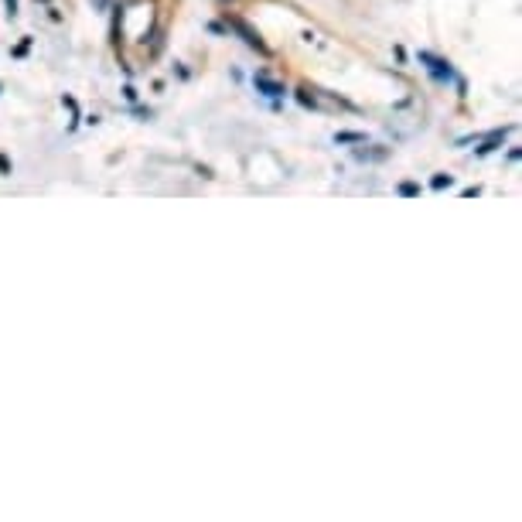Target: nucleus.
Returning <instances> with one entry per match:
<instances>
[{
  "instance_id": "nucleus-2",
  "label": "nucleus",
  "mask_w": 522,
  "mask_h": 522,
  "mask_svg": "<svg viewBox=\"0 0 522 522\" xmlns=\"http://www.w3.org/2000/svg\"><path fill=\"white\" fill-rule=\"evenodd\" d=\"M420 62L434 72V79H454V72H451V65L444 62V58H434V55H427V51H420Z\"/></svg>"
},
{
  "instance_id": "nucleus-3",
  "label": "nucleus",
  "mask_w": 522,
  "mask_h": 522,
  "mask_svg": "<svg viewBox=\"0 0 522 522\" xmlns=\"http://www.w3.org/2000/svg\"><path fill=\"white\" fill-rule=\"evenodd\" d=\"M256 89H263L267 96H283V85L273 79H267V76H256Z\"/></svg>"
},
{
  "instance_id": "nucleus-7",
  "label": "nucleus",
  "mask_w": 522,
  "mask_h": 522,
  "mask_svg": "<svg viewBox=\"0 0 522 522\" xmlns=\"http://www.w3.org/2000/svg\"><path fill=\"white\" fill-rule=\"evenodd\" d=\"M7 10L14 14V10H17V0H7Z\"/></svg>"
},
{
  "instance_id": "nucleus-1",
  "label": "nucleus",
  "mask_w": 522,
  "mask_h": 522,
  "mask_svg": "<svg viewBox=\"0 0 522 522\" xmlns=\"http://www.w3.org/2000/svg\"><path fill=\"white\" fill-rule=\"evenodd\" d=\"M226 24H229V28H233V31H239V38L246 41V44H249V48H256V51H260V55H270V48H267V44H263V38H260V35H256V31H253V28H249V24H246V21H239V17H226Z\"/></svg>"
},
{
  "instance_id": "nucleus-5",
  "label": "nucleus",
  "mask_w": 522,
  "mask_h": 522,
  "mask_svg": "<svg viewBox=\"0 0 522 522\" xmlns=\"http://www.w3.org/2000/svg\"><path fill=\"white\" fill-rule=\"evenodd\" d=\"M416 192H420V188H416V185H400V195H406V199H413V195H416Z\"/></svg>"
},
{
  "instance_id": "nucleus-6",
  "label": "nucleus",
  "mask_w": 522,
  "mask_h": 522,
  "mask_svg": "<svg viewBox=\"0 0 522 522\" xmlns=\"http://www.w3.org/2000/svg\"><path fill=\"white\" fill-rule=\"evenodd\" d=\"M447 185H451V174H437L434 178V188H447Z\"/></svg>"
},
{
  "instance_id": "nucleus-4",
  "label": "nucleus",
  "mask_w": 522,
  "mask_h": 522,
  "mask_svg": "<svg viewBox=\"0 0 522 522\" xmlns=\"http://www.w3.org/2000/svg\"><path fill=\"white\" fill-rule=\"evenodd\" d=\"M335 140H338V144H362L365 137H362V133H338Z\"/></svg>"
}]
</instances>
